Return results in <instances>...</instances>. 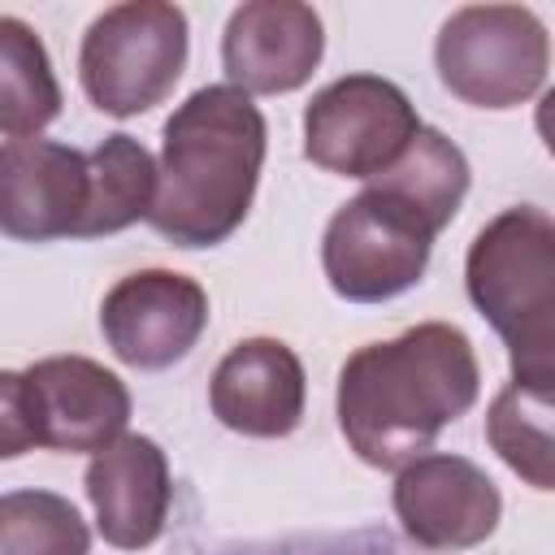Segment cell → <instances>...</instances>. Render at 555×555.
Wrapping results in <instances>:
<instances>
[{
	"label": "cell",
	"mask_w": 555,
	"mask_h": 555,
	"mask_svg": "<svg viewBox=\"0 0 555 555\" xmlns=\"http://www.w3.org/2000/svg\"><path fill=\"white\" fill-rule=\"evenodd\" d=\"M481 395L468 334L421 321L386 343L356 347L338 369V429L369 468H403Z\"/></svg>",
	"instance_id": "1"
},
{
	"label": "cell",
	"mask_w": 555,
	"mask_h": 555,
	"mask_svg": "<svg viewBox=\"0 0 555 555\" xmlns=\"http://www.w3.org/2000/svg\"><path fill=\"white\" fill-rule=\"evenodd\" d=\"M264 113L230 82L191 91L160 130L147 221L173 247H217L251 212L264 169Z\"/></svg>",
	"instance_id": "2"
},
{
	"label": "cell",
	"mask_w": 555,
	"mask_h": 555,
	"mask_svg": "<svg viewBox=\"0 0 555 555\" xmlns=\"http://www.w3.org/2000/svg\"><path fill=\"white\" fill-rule=\"evenodd\" d=\"M464 286L473 308L507 343L512 382L555 386V221L546 208L516 204L477 230Z\"/></svg>",
	"instance_id": "3"
},
{
	"label": "cell",
	"mask_w": 555,
	"mask_h": 555,
	"mask_svg": "<svg viewBox=\"0 0 555 555\" xmlns=\"http://www.w3.org/2000/svg\"><path fill=\"white\" fill-rule=\"evenodd\" d=\"M186 13L169 0H126L104 9L78 48L87 100L108 117H139L169 100L186 69Z\"/></svg>",
	"instance_id": "4"
},
{
	"label": "cell",
	"mask_w": 555,
	"mask_h": 555,
	"mask_svg": "<svg viewBox=\"0 0 555 555\" xmlns=\"http://www.w3.org/2000/svg\"><path fill=\"white\" fill-rule=\"evenodd\" d=\"M434 65L455 100L473 108H516L542 91L551 39L525 4H464L442 22Z\"/></svg>",
	"instance_id": "5"
},
{
	"label": "cell",
	"mask_w": 555,
	"mask_h": 555,
	"mask_svg": "<svg viewBox=\"0 0 555 555\" xmlns=\"http://www.w3.org/2000/svg\"><path fill=\"white\" fill-rule=\"evenodd\" d=\"M438 230L403 195L369 182L347 199L321 238V269L347 304H382L425 278Z\"/></svg>",
	"instance_id": "6"
},
{
	"label": "cell",
	"mask_w": 555,
	"mask_h": 555,
	"mask_svg": "<svg viewBox=\"0 0 555 555\" xmlns=\"http://www.w3.org/2000/svg\"><path fill=\"white\" fill-rule=\"evenodd\" d=\"M421 117L403 87L382 74H347L304 108V156L338 178H377L416 139Z\"/></svg>",
	"instance_id": "7"
},
{
	"label": "cell",
	"mask_w": 555,
	"mask_h": 555,
	"mask_svg": "<svg viewBox=\"0 0 555 555\" xmlns=\"http://www.w3.org/2000/svg\"><path fill=\"white\" fill-rule=\"evenodd\" d=\"M390 503L403 533L434 555L481 546L503 516V494L486 468L451 451H425L408 460L395 477Z\"/></svg>",
	"instance_id": "8"
},
{
	"label": "cell",
	"mask_w": 555,
	"mask_h": 555,
	"mask_svg": "<svg viewBox=\"0 0 555 555\" xmlns=\"http://www.w3.org/2000/svg\"><path fill=\"white\" fill-rule=\"evenodd\" d=\"M208 325V295L173 269H139L113 282L100 304V334L130 369L156 373L191 356Z\"/></svg>",
	"instance_id": "9"
},
{
	"label": "cell",
	"mask_w": 555,
	"mask_h": 555,
	"mask_svg": "<svg viewBox=\"0 0 555 555\" xmlns=\"http://www.w3.org/2000/svg\"><path fill=\"white\" fill-rule=\"evenodd\" d=\"M35 438L48 451H104L126 434L130 390L126 382L87 356H48L22 369Z\"/></svg>",
	"instance_id": "10"
},
{
	"label": "cell",
	"mask_w": 555,
	"mask_h": 555,
	"mask_svg": "<svg viewBox=\"0 0 555 555\" xmlns=\"http://www.w3.org/2000/svg\"><path fill=\"white\" fill-rule=\"evenodd\" d=\"M325 52V26L299 0H247L221 35V69L243 95H286L312 78Z\"/></svg>",
	"instance_id": "11"
},
{
	"label": "cell",
	"mask_w": 555,
	"mask_h": 555,
	"mask_svg": "<svg viewBox=\"0 0 555 555\" xmlns=\"http://www.w3.org/2000/svg\"><path fill=\"white\" fill-rule=\"evenodd\" d=\"M87 191V152L52 139L0 143V234L17 243L78 238Z\"/></svg>",
	"instance_id": "12"
},
{
	"label": "cell",
	"mask_w": 555,
	"mask_h": 555,
	"mask_svg": "<svg viewBox=\"0 0 555 555\" xmlns=\"http://www.w3.org/2000/svg\"><path fill=\"white\" fill-rule=\"evenodd\" d=\"M304 399H308L304 364L282 338L234 343L208 382L212 416L243 438L295 434L304 421Z\"/></svg>",
	"instance_id": "13"
},
{
	"label": "cell",
	"mask_w": 555,
	"mask_h": 555,
	"mask_svg": "<svg viewBox=\"0 0 555 555\" xmlns=\"http://www.w3.org/2000/svg\"><path fill=\"white\" fill-rule=\"evenodd\" d=\"M82 490L95 512V529L117 551H143L165 533L169 520V460L143 434H121L113 447L95 451Z\"/></svg>",
	"instance_id": "14"
},
{
	"label": "cell",
	"mask_w": 555,
	"mask_h": 555,
	"mask_svg": "<svg viewBox=\"0 0 555 555\" xmlns=\"http://www.w3.org/2000/svg\"><path fill=\"white\" fill-rule=\"evenodd\" d=\"M87 217L78 238H104L147 217L156 195V160L130 134H108L87 152Z\"/></svg>",
	"instance_id": "15"
},
{
	"label": "cell",
	"mask_w": 555,
	"mask_h": 555,
	"mask_svg": "<svg viewBox=\"0 0 555 555\" xmlns=\"http://www.w3.org/2000/svg\"><path fill=\"white\" fill-rule=\"evenodd\" d=\"M61 113V82L39 30L0 13V134L39 139Z\"/></svg>",
	"instance_id": "16"
},
{
	"label": "cell",
	"mask_w": 555,
	"mask_h": 555,
	"mask_svg": "<svg viewBox=\"0 0 555 555\" xmlns=\"http://www.w3.org/2000/svg\"><path fill=\"white\" fill-rule=\"evenodd\" d=\"M369 182H377V186L403 195V199H408L416 212H425L429 225L442 234V230L455 221V212H460V204H464V195H468L473 173H468V156H464L442 130L421 126L416 139L408 143V152H403L390 169H382L377 178H369Z\"/></svg>",
	"instance_id": "17"
},
{
	"label": "cell",
	"mask_w": 555,
	"mask_h": 555,
	"mask_svg": "<svg viewBox=\"0 0 555 555\" xmlns=\"http://www.w3.org/2000/svg\"><path fill=\"white\" fill-rule=\"evenodd\" d=\"M486 438L499 451V460L525 477L533 490L555 486V442H551V390L516 386L507 382L490 412H486Z\"/></svg>",
	"instance_id": "18"
},
{
	"label": "cell",
	"mask_w": 555,
	"mask_h": 555,
	"mask_svg": "<svg viewBox=\"0 0 555 555\" xmlns=\"http://www.w3.org/2000/svg\"><path fill=\"white\" fill-rule=\"evenodd\" d=\"M0 555H91V529L65 494H0Z\"/></svg>",
	"instance_id": "19"
},
{
	"label": "cell",
	"mask_w": 555,
	"mask_h": 555,
	"mask_svg": "<svg viewBox=\"0 0 555 555\" xmlns=\"http://www.w3.org/2000/svg\"><path fill=\"white\" fill-rule=\"evenodd\" d=\"M35 447H39V438H35L26 377L13 369H0V460H17Z\"/></svg>",
	"instance_id": "20"
},
{
	"label": "cell",
	"mask_w": 555,
	"mask_h": 555,
	"mask_svg": "<svg viewBox=\"0 0 555 555\" xmlns=\"http://www.w3.org/2000/svg\"><path fill=\"white\" fill-rule=\"evenodd\" d=\"M234 555H395L386 533H351V538H299L269 551H234Z\"/></svg>",
	"instance_id": "21"
}]
</instances>
